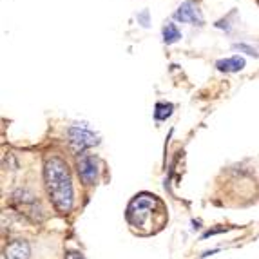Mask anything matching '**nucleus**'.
<instances>
[{"label": "nucleus", "mask_w": 259, "mask_h": 259, "mask_svg": "<svg viewBox=\"0 0 259 259\" xmlns=\"http://www.w3.org/2000/svg\"><path fill=\"white\" fill-rule=\"evenodd\" d=\"M44 178H46V187L55 208L62 214H67L73 208V183H71L67 163L58 156L48 158Z\"/></svg>", "instance_id": "obj_1"}, {"label": "nucleus", "mask_w": 259, "mask_h": 259, "mask_svg": "<svg viewBox=\"0 0 259 259\" xmlns=\"http://www.w3.org/2000/svg\"><path fill=\"white\" fill-rule=\"evenodd\" d=\"M127 220L131 227L140 234H151L154 232L152 227H156V230L163 227L167 216L163 203L156 196L140 194L131 201L127 208Z\"/></svg>", "instance_id": "obj_2"}, {"label": "nucleus", "mask_w": 259, "mask_h": 259, "mask_svg": "<svg viewBox=\"0 0 259 259\" xmlns=\"http://www.w3.org/2000/svg\"><path fill=\"white\" fill-rule=\"evenodd\" d=\"M98 143V136L87 129L80 127H71L69 129V145L74 152H82L89 147H95Z\"/></svg>", "instance_id": "obj_3"}, {"label": "nucleus", "mask_w": 259, "mask_h": 259, "mask_svg": "<svg viewBox=\"0 0 259 259\" xmlns=\"http://www.w3.org/2000/svg\"><path fill=\"white\" fill-rule=\"evenodd\" d=\"M174 18L180 22H187V24H194V26H201L203 24V15H201V9L198 8L196 2L192 0H187L183 2L180 8L176 9Z\"/></svg>", "instance_id": "obj_4"}, {"label": "nucleus", "mask_w": 259, "mask_h": 259, "mask_svg": "<svg viewBox=\"0 0 259 259\" xmlns=\"http://www.w3.org/2000/svg\"><path fill=\"white\" fill-rule=\"evenodd\" d=\"M78 174L85 185H95L98 178V160L91 154H83L78 160Z\"/></svg>", "instance_id": "obj_5"}, {"label": "nucleus", "mask_w": 259, "mask_h": 259, "mask_svg": "<svg viewBox=\"0 0 259 259\" xmlns=\"http://www.w3.org/2000/svg\"><path fill=\"white\" fill-rule=\"evenodd\" d=\"M31 255V246L27 241H13L9 243L8 248H6V257L8 259H27Z\"/></svg>", "instance_id": "obj_6"}, {"label": "nucleus", "mask_w": 259, "mask_h": 259, "mask_svg": "<svg viewBox=\"0 0 259 259\" xmlns=\"http://www.w3.org/2000/svg\"><path fill=\"white\" fill-rule=\"evenodd\" d=\"M216 67L223 73H238L245 67V58L241 56H230V58H223V60L216 62Z\"/></svg>", "instance_id": "obj_7"}, {"label": "nucleus", "mask_w": 259, "mask_h": 259, "mask_svg": "<svg viewBox=\"0 0 259 259\" xmlns=\"http://www.w3.org/2000/svg\"><path fill=\"white\" fill-rule=\"evenodd\" d=\"M180 38H182V33H180V29L176 27V24L167 22V24L163 26V42L165 44H174Z\"/></svg>", "instance_id": "obj_8"}, {"label": "nucleus", "mask_w": 259, "mask_h": 259, "mask_svg": "<svg viewBox=\"0 0 259 259\" xmlns=\"http://www.w3.org/2000/svg\"><path fill=\"white\" fill-rule=\"evenodd\" d=\"M170 112H172V105L170 104H158L156 105L154 116L156 120H165V118L170 116Z\"/></svg>", "instance_id": "obj_9"}, {"label": "nucleus", "mask_w": 259, "mask_h": 259, "mask_svg": "<svg viewBox=\"0 0 259 259\" xmlns=\"http://www.w3.org/2000/svg\"><path fill=\"white\" fill-rule=\"evenodd\" d=\"M67 259H83V257L80 254H69L67 255Z\"/></svg>", "instance_id": "obj_10"}]
</instances>
